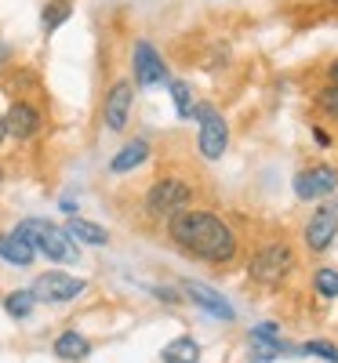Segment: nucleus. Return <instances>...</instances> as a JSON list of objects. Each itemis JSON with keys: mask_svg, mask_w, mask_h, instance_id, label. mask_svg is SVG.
Masks as SVG:
<instances>
[{"mask_svg": "<svg viewBox=\"0 0 338 363\" xmlns=\"http://www.w3.org/2000/svg\"><path fill=\"white\" fill-rule=\"evenodd\" d=\"M168 236L178 251L211 265H229L236 258V233L207 207L178 211L175 218H168Z\"/></svg>", "mask_w": 338, "mask_h": 363, "instance_id": "nucleus-1", "label": "nucleus"}, {"mask_svg": "<svg viewBox=\"0 0 338 363\" xmlns=\"http://www.w3.org/2000/svg\"><path fill=\"white\" fill-rule=\"evenodd\" d=\"M15 233H18L37 255H44V258H51V262H58V265H73V262L80 258V251H77L73 240L66 236V229L55 225V222H48V218H26V222H18Z\"/></svg>", "mask_w": 338, "mask_h": 363, "instance_id": "nucleus-2", "label": "nucleus"}, {"mask_svg": "<svg viewBox=\"0 0 338 363\" xmlns=\"http://www.w3.org/2000/svg\"><path fill=\"white\" fill-rule=\"evenodd\" d=\"M193 203V186L186 178H178V174H164V178H157L153 186L146 189V196H142V211L149 218H175L178 211H186Z\"/></svg>", "mask_w": 338, "mask_h": 363, "instance_id": "nucleus-3", "label": "nucleus"}, {"mask_svg": "<svg viewBox=\"0 0 338 363\" xmlns=\"http://www.w3.org/2000/svg\"><path fill=\"white\" fill-rule=\"evenodd\" d=\"M291 269H295V251L284 244V240H276V244H266L255 251V258L248 262V272H251V280L266 284V287H276V284H284L291 277Z\"/></svg>", "mask_w": 338, "mask_h": 363, "instance_id": "nucleus-4", "label": "nucleus"}, {"mask_svg": "<svg viewBox=\"0 0 338 363\" xmlns=\"http://www.w3.org/2000/svg\"><path fill=\"white\" fill-rule=\"evenodd\" d=\"M87 291V284L80 277H70V272H40V277L33 280V287H29V294H33L37 301H48V306H66V301L80 298Z\"/></svg>", "mask_w": 338, "mask_h": 363, "instance_id": "nucleus-5", "label": "nucleus"}, {"mask_svg": "<svg viewBox=\"0 0 338 363\" xmlns=\"http://www.w3.org/2000/svg\"><path fill=\"white\" fill-rule=\"evenodd\" d=\"M200 120V153L207 160H222L226 145H229V124L222 120V113H214L211 106H193V113Z\"/></svg>", "mask_w": 338, "mask_h": 363, "instance_id": "nucleus-6", "label": "nucleus"}, {"mask_svg": "<svg viewBox=\"0 0 338 363\" xmlns=\"http://www.w3.org/2000/svg\"><path fill=\"white\" fill-rule=\"evenodd\" d=\"M305 247H310L313 255H320V251H327L331 247V240L338 236V200H324L313 215H310V222H305Z\"/></svg>", "mask_w": 338, "mask_h": 363, "instance_id": "nucleus-7", "label": "nucleus"}, {"mask_svg": "<svg viewBox=\"0 0 338 363\" xmlns=\"http://www.w3.org/2000/svg\"><path fill=\"white\" fill-rule=\"evenodd\" d=\"M44 128V116L33 102H26V99H15L4 113V131L15 138V142H29V138H37Z\"/></svg>", "mask_w": 338, "mask_h": 363, "instance_id": "nucleus-8", "label": "nucleus"}, {"mask_svg": "<svg viewBox=\"0 0 338 363\" xmlns=\"http://www.w3.org/2000/svg\"><path fill=\"white\" fill-rule=\"evenodd\" d=\"M338 189V171L331 164H313L295 174V196L298 200H320Z\"/></svg>", "mask_w": 338, "mask_h": 363, "instance_id": "nucleus-9", "label": "nucleus"}, {"mask_svg": "<svg viewBox=\"0 0 338 363\" xmlns=\"http://www.w3.org/2000/svg\"><path fill=\"white\" fill-rule=\"evenodd\" d=\"M131 102H135V87L131 80H116L106 95V106H102V120L109 131H124L128 128V116H131Z\"/></svg>", "mask_w": 338, "mask_h": 363, "instance_id": "nucleus-10", "label": "nucleus"}, {"mask_svg": "<svg viewBox=\"0 0 338 363\" xmlns=\"http://www.w3.org/2000/svg\"><path fill=\"white\" fill-rule=\"evenodd\" d=\"M131 62H135V84H138V87H157V84L168 80L164 58L157 55V48H153L149 40H138V44H135Z\"/></svg>", "mask_w": 338, "mask_h": 363, "instance_id": "nucleus-11", "label": "nucleus"}, {"mask_svg": "<svg viewBox=\"0 0 338 363\" xmlns=\"http://www.w3.org/2000/svg\"><path fill=\"white\" fill-rule=\"evenodd\" d=\"M182 294H186L190 301H193V306H200V309H207L211 316H219V320H233L236 313H233V306H229V301L219 294V291H211L207 284H200V280H186V284H182Z\"/></svg>", "mask_w": 338, "mask_h": 363, "instance_id": "nucleus-12", "label": "nucleus"}, {"mask_svg": "<svg viewBox=\"0 0 338 363\" xmlns=\"http://www.w3.org/2000/svg\"><path fill=\"white\" fill-rule=\"evenodd\" d=\"M146 160H149V142H146V138H131V142L109 160V171H113V174H131V171L142 167Z\"/></svg>", "mask_w": 338, "mask_h": 363, "instance_id": "nucleus-13", "label": "nucleus"}, {"mask_svg": "<svg viewBox=\"0 0 338 363\" xmlns=\"http://www.w3.org/2000/svg\"><path fill=\"white\" fill-rule=\"evenodd\" d=\"M0 258H4L8 265L29 269V265H33V258H37V251L29 247L18 233H0Z\"/></svg>", "mask_w": 338, "mask_h": 363, "instance_id": "nucleus-14", "label": "nucleus"}, {"mask_svg": "<svg viewBox=\"0 0 338 363\" xmlns=\"http://www.w3.org/2000/svg\"><path fill=\"white\" fill-rule=\"evenodd\" d=\"M66 236L73 240V244H91V247H106L109 244V233L95 222H87V218H70L66 222Z\"/></svg>", "mask_w": 338, "mask_h": 363, "instance_id": "nucleus-15", "label": "nucleus"}, {"mask_svg": "<svg viewBox=\"0 0 338 363\" xmlns=\"http://www.w3.org/2000/svg\"><path fill=\"white\" fill-rule=\"evenodd\" d=\"M55 356L70 359V363H80V359L91 356V342L84 335H77V330H62V335L55 338Z\"/></svg>", "mask_w": 338, "mask_h": 363, "instance_id": "nucleus-16", "label": "nucleus"}, {"mask_svg": "<svg viewBox=\"0 0 338 363\" xmlns=\"http://www.w3.org/2000/svg\"><path fill=\"white\" fill-rule=\"evenodd\" d=\"M160 359H164V363H197V359H200V345H197L193 338H175V342L164 345Z\"/></svg>", "mask_w": 338, "mask_h": 363, "instance_id": "nucleus-17", "label": "nucleus"}, {"mask_svg": "<svg viewBox=\"0 0 338 363\" xmlns=\"http://www.w3.org/2000/svg\"><path fill=\"white\" fill-rule=\"evenodd\" d=\"M70 15H73V4H70V0H48L44 11H40V26H44V33H55V29L62 26Z\"/></svg>", "mask_w": 338, "mask_h": 363, "instance_id": "nucleus-18", "label": "nucleus"}, {"mask_svg": "<svg viewBox=\"0 0 338 363\" xmlns=\"http://www.w3.org/2000/svg\"><path fill=\"white\" fill-rule=\"evenodd\" d=\"M33 306H37V298L29 294V291H11V294H4V309H8V316H15V320H26L29 313H33Z\"/></svg>", "mask_w": 338, "mask_h": 363, "instance_id": "nucleus-19", "label": "nucleus"}, {"mask_svg": "<svg viewBox=\"0 0 338 363\" xmlns=\"http://www.w3.org/2000/svg\"><path fill=\"white\" fill-rule=\"evenodd\" d=\"M171 99H175V109H178L182 120L193 113V91H190L186 80H171Z\"/></svg>", "mask_w": 338, "mask_h": 363, "instance_id": "nucleus-20", "label": "nucleus"}, {"mask_svg": "<svg viewBox=\"0 0 338 363\" xmlns=\"http://www.w3.org/2000/svg\"><path fill=\"white\" fill-rule=\"evenodd\" d=\"M313 287L320 298H338V269H317Z\"/></svg>", "mask_w": 338, "mask_h": 363, "instance_id": "nucleus-21", "label": "nucleus"}, {"mask_svg": "<svg viewBox=\"0 0 338 363\" xmlns=\"http://www.w3.org/2000/svg\"><path fill=\"white\" fill-rule=\"evenodd\" d=\"M317 106H320L331 120H338V84H331V87L320 91V95H317Z\"/></svg>", "mask_w": 338, "mask_h": 363, "instance_id": "nucleus-22", "label": "nucleus"}, {"mask_svg": "<svg viewBox=\"0 0 338 363\" xmlns=\"http://www.w3.org/2000/svg\"><path fill=\"white\" fill-rule=\"evenodd\" d=\"M302 352H305V356H320V359H327V363H338V349H334L331 342H305Z\"/></svg>", "mask_w": 338, "mask_h": 363, "instance_id": "nucleus-23", "label": "nucleus"}, {"mask_svg": "<svg viewBox=\"0 0 338 363\" xmlns=\"http://www.w3.org/2000/svg\"><path fill=\"white\" fill-rule=\"evenodd\" d=\"M8 58H11V48H8V44H0V66H4Z\"/></svg>", "mask_w": 338, "mask_h": 363, "instance_id": "nucleus-24", "label": "nucleus"}, {"mask_svg": "<svg viewBox=\"0 0 338 363\" xmlns=\"http://www.w3.org/2000/svg\"><path fill=\"white\" fill-rule=\"evenodd\" d=\"M327 73H331V84H338V58H334V62L327 66Z\"/></svg>", "mask_w": 338, "mask_h": 363, "instance_id": "nucleus-25", "label": "nucleus"}, {"mask_svg": "<svg viewBox=\"0 0 338 363\" xmlns=\"http://www.w3.org/2000/svg\"><path fill=\"white\" fill-rule=\"evenodd\" d=\"M8 138V131H4V116H0V142H4Z\"/></svg>", "mask_w": 338, "mask_h": 363, "instance_id": "nucleus-26", "label": "nucleus"}, {"mask_svg": "<svg viewBox=\"0 0 338 363\" xmlns=\"http://www.w3.org/2000/svg\"><path fill=\"white\" fill-rule=\"evenodd\" d=\"M0 182H4V167H0Z\"/></svg>", "mask_w": 338, "mask_h": 363, "instance_id": "nucleus-27", "label": "nucleus"}]
</instances>
